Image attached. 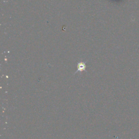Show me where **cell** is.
Here are the masks:
<instances>
[{
	"mask_svg": "<svg viewBox=\"0 0 139 139\" xmlns=\"http://www.w3.org/2000/svg\"><path fill=\"white\" fill-rule=\"evenodd\" d=\"M86 68V65L84 63H80L78 64V70L79 71H82L85 70Z\"/></svg>",
	"mask_w": 139,
	"mask_h": 139,
	"instance_id": "1",
	"label": "cell"
}]
</instances>
